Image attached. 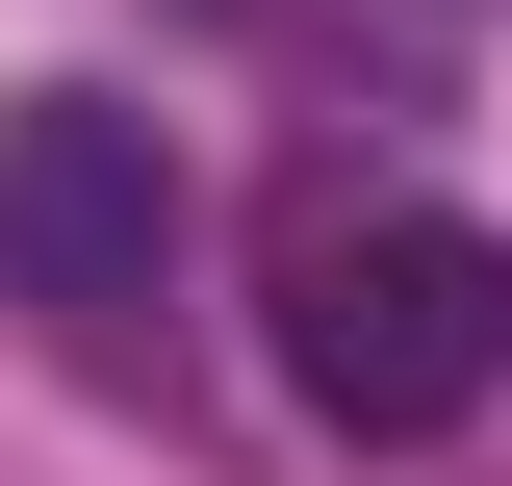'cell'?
<instances>
[{
	"mask_svg": "<svg viewBox=\"0 0 512 486\" xmlns=\"http://www.w3.org/2000/svg\"><path fill=\"white\" fill-rule=\"evenodd\" d=\"M282 384L359 461H436V435L512 410V231L410 180H308L282 205Z\"/></svg>",
	"mask_w": 512,
	"mask_h": 486,
	"instance_id": "6da1fadb",
	"label": "cell"
},
{
	"mask_svg": "<svg viewBox=\"0 0 512 486\" xmlns=\"http://www.w3.org/2000/svg\"><path fill=\"white\" fill-rule=\"evenodd\" d=\"M0 307L52 359H154V307H180V154H154V103H103V77L0 103Z\"/></svg>",
	"mask_w": 512,
	"mask_h": 486,
	"instance_id": "7a4b0ae2",
	"label": "cell"
}]
</instances>
